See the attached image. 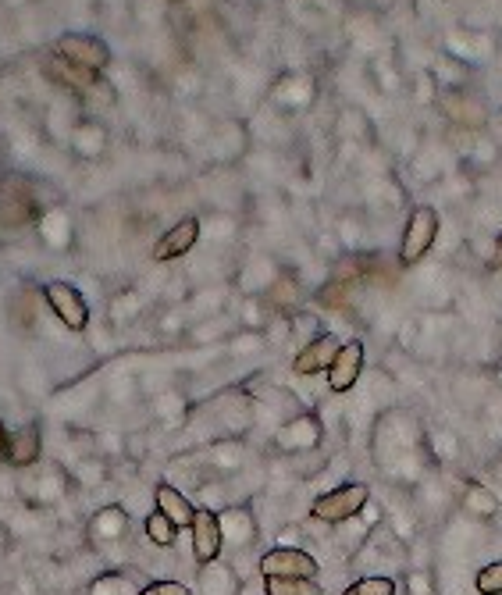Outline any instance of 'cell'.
<instances>
[{"label": "cell", "instance_id": "1", "mask_svg": "<svg viewBox=\"0 0 502 595\" xmlns=\"http://www.w3.org/2000/svg\"><path fill=\"white\" fill-rule=\"evenodd\" d=\"M367 503H371V489L364 481H349V485H339V489L314 499V517L324 524H342L349 517H357L360 510H367Z\"/></svg>", "mask_w": 502, "mask_h": 595}, {"label": "cell", "instance_id": "2", "mask_svg": "<svg viewBox=\"0 0 502 595\" xmlns=\"http://www.w3.org/2000/svg\"><path fill=\"white\" fill-rule=\"evenodd\" d=\"M57 58L72 68H82V72L100 75L111 65V47L93 33H65L57 40Z\"/></svg>", "mask_w": 502, "mask_h": 595}, {"label": "cell", "instance_id": "3", "mask_svg": "<svg viewBox=\"0 0 502 595\" xmlns=\"http://www.w3.org/2000/svg\"><path fill=\"white\" fill-rule=\"evenodd\" d=\"M435 239H438V211L428 204H417L410 211V218H406L403 239H399V261H403L406 268L417 264L424 253L435 246Z\"/></svg>", "mask_w": 502, "mask_h": 595}, {"label": "cell", "instance_id": "4", "mask_svg": "<svg viewBox=\"0 0 502 595\" xmlns=\"http://www.w3.org/2000/svg\"><path fill=\"white\" fill-rule=\"evenodd\" d=\"M43 300L47 307L57 314V321L68 328V332H86L90 325V307H86V296L72 286V282H47L43 286Z\"/></svg>", "mask_w": 502, "mask_h": 595}, {"label": "cell", "instance_id": "5", "mask_svg": "<svg viewBox=\"0 0 502 595\" xmlns=\"http://www.w3.org/2000/svg\"><path fill=\"white\" fill-rule=\"evenodd\" d=\"M260 574L264 578H314L317 574V560L303 549H271V553L260 556Z\"/></svg>", "mask_w": 502, "mask_h": 595}, {"label": "cell", "instance_id": "6", "mask_svg": "<svg viewBox=\"0 0 502 595\" xmlns=\"http://www.w3.org/2000/svg\"><path fill=\"white\" fill-rule=\"evenodd\" d=\"M189 531H193V556L196 563H214L221 556V517L214 514V510H207V506H200L193 514V524H189Z\"/></svg>", "mask_w": 502, "mask_h": 595}, {"label": "cell", "instance_id": "7", "mask_svg": "<svg viewBox=\"0 0 502 595\" xmlns=\"http://www.w3.org/2000/svg\"><path fill=\"white\" fill-rule=\"evenodd\" d=\"M196 243H200V218H182L154 243V261H179L196 250Z\"/></svg>", "mask_w": 502, "mask_h": 595}, {"label": "cell", "instance_id": "8", "mask_svg": "<svg viewBox=\"0 0 502 595\" xmlns=\"http://www.w3.org/2000/svg\"><path fill=\"white\" fill-rule=\"evenodd\" d=\"M360 371H364V343H342L339 353H335L332 367L324 371L328 375V389L332 392H349L353 385H357Z\"/></svg>", "mask_w": 502, "mask_h": 595}, {"label": "cell", "instance_id": "9", "mask_svg": "<svg viewBox=\"0 0 502 595\" xmlns=\"http://www.w3.org/2000/svg\"><path fill=\"white\" fill-rule=\"evenodd\" d=\"M342 339L339 335H317L314 343H307L300 353H296V360H292V371L296 375H317V371H328L335 360V353H339Z\"/></svg>", "mask_w": 502, "mask_h": 595}, {"label": "cell", "instance_id": "10", "mask_svg": "<svg viewBox=\"0 0 502 595\" xmlns=\"http://www.w3.org/2000/svg\"><path fill=\"white\" fill-rule=\"evenodd\" d=\"M154 503H157V510H161V514L168 517V521L175 524V528H179V531L193 524L196 506L189 503V499L182 496V492L175 489V485H168V481H161V485H157V489H154Z\"/></svg>", "mask_w": 502, "mask_h": 595}, {"label": "cell", "instance_id": "11", "mask_svg": "<svg viewBox=\"0 0 502 595\" xmlns=\"http://www.w3.org/2000/svg\"><path fill=\"white\" fill-rule=\"evenodd\" d=\"M40 428L36 424H25L18 432H11V446H8V464L15 467H29L40 460Z\"/></svg>", "mask_w": 502, "mask_h": 595}, {"label": "cell", "instance_id": "12", "mask_svg": "<svg viewBox=\"0 0 502 595\" xmlns=\"http://www.w3.org/2000/svg\"><path fill=\"white\" fill-rule=\"evenodd\" d=\"M264 595H324L314 578H264Z\"/></svg>", "mask_w": 502, "mask_h": 595}, {"label": "cell", "instance_id": "13", "mask_svg": "<svg viewBox=\"0 0 502 595\" xmlns=\"http://www.w3.org/2000/svg\"><path fill=\"white\" fill-rule=\"evenodd\" d=\"M146 538L154 542V546H161V549H168V546H175V538H179V528L168 521V517L161 514V510H154V514L146 517Z\"/></svg>", "mask_w": 502, "mask_h": 595}, {"label": "cell", "instance_id": "14", "mask_svg": "<svg viewBox=\"0 0 502 595\" xmlns=\"http://www.w3.org/2000/svg\"><path fill=\"white\" fill-rule=\"evenodd\" d=\"M342 595H396V581L392 578H364L357 585H349Z\"/></svg>", "mask_w": 502, "mask_h": 595}, {"label": "cell", "instance_id": "15", "mask_svg": "<svg viewBox=\"0 0 502 595\" xmlns=\"http://www.w3.org/2000/svg\"><path fill=\"white\" fill-rule=\"evenodd\" d=\"M478 592L481 595H502V560H495V563H488L485 571L478 574Z\"/></svg>", "mask_w": 502, "mask_h": 595}, {"label": "cell", "instance_id": "16", "mask_svg": "<svg viewBox=\"0 0 502 595\" xmlns=\"http://www.w3.org/2000/svg\"><path fill=\"white\" fill-rule=\"evenodd\" d=\"M139 595H193L186 585H179V581H154V585H146Z\"/></svg>", "mask_w": 502, "mask_h": 595}, {"label": "cell", "instance_id": "17", "mask_svg": "<svg viewBox=\"0 0 502 595\" xmlns=\"http://www.w3.org/2000/svg\"><path fill=\"white\" fill-rule=\"evenodd\" d=\"M8 446H11V432L0 424V460H8Z\"/></svg>", "mask_w": 502, "mask_h": 595}, {"label": "cell", "instance_id": "18", "mask_svg": "<svg viewBox=\"0 0 502 595\" xmlns=\"http://www.w3.org/2000/svg\"><path fill=\"white\" fill-rule=\"evenodd\" d=\"M495 261L502 264V232H499V239H495Z\"/></svg>", "mask_w": 502, "mask_h": 595}]
</instances>
